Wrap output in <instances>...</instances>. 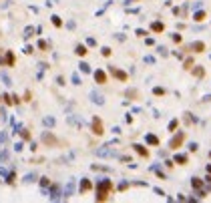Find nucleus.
Returning <instances> with one entry per match:
<instances>
[{
	"instance_id": "1",
	"label": "nucleus",
	"mask_w": 211,
	"mask_h": 203,
	"mask_svg": "<svg viewBox=\"0 0 211 203\" xmlns=\"http://www.w3.org/2000/svg\"><path fill=\"white\" fill-rule=\"evenodd\" d=\"M183 133H179V135L177 137H175V139H173V141H171V149H177V147H179V145H181V143H183Z\"/></svg>"
},
{
	"instance_id": "2",
	"label": "nucleus",
	"mask_w": 211,
	"mask_h": 203,
	"mask_svg": "<svg viewBox=\"0 0 211 203\" xmlns=\"http://www.w3.org/2000/svg\"><path fill=\"white\" fill-rule=\"evenodd\" d=\"M95 79H97V82H105L107 81V76H105L103 70H97V73H95Z\"/></svg>"
},
{
	"instance_id": "3",
	"label": "nucleus",
	"mask_w": 211,
	"mask_h": 203,
	"mask_svg": "<svg viewBox=\"0 0 211 203\" xmlns=\"http://www.w3.org/2000/svg\"><path fill=\"white\" fill-rule=\"evenodd\" d=\"M92 129H95V133L99 135V133H103V125L99 123V119H95V123H92Z\"/></svg>"
},
{
	"instance_id": "4",
	"label": "nucleus",
	"mask_w": 211,
	"mask_h": 203,
	"mask_svg": "<svg viewBox=\"0 0 211 203\" xmlns=\"http://www.w3.org/2000/svg\"><path fill=\"white\" fill-rule=\"evenodd\" d=\"M191 48L195 50V52H201V50L205 48V44H203V42H193V44H191Z\"/></svg>"
},
{
	"instance_id": "5",
	"label": "nucleus",
	"mask_w": 211,
	"mask_h": 203,
	"mask_svg": "<svg viewBox=\"0 0 211 203\" xmlns=\"http://www.w3.org/2000/svg\"><path fill=\"white\" fill-rule=\"evenodd\" d=\"M113 75H115V76H119L121 81H125V79H127L125 73H123V70H117V68H113Z\"/></svg>"
},
{
	"instance_id": "6",
	"label": "nucleus",
	"mask_w": 211,
	"mask_h": 203,
	"mask_svg": "<svg viewBox=\"0 0 211 203\" xmlns=\"http://www.w3.org/2000/svg\"><path fill=\"white\" fill-rule=\"evenodd\" d=\"M135 149H137V153L139 155H143V157H147V151L143 149V147H141V145H135Z\"/></svg>"
},
{
	"instance_id": "7",
	"label": "nucleus",
	"mask_w": 211,
	"mask_h": 203,
	"mask_svg": "<svg viewBox=\"0 0 211 203\" xmlns=\"http://www.w3.org/2000/svg\"><path fill=\"white\" fill-rule=\"evenodd\" d=\"M153 30H155V32H161V30H163V24H161V22H155V24H153Z\"/></svg>"
},
{
	"instance_id": "8",
	"label": "nucleus",
	"mask_w": 211,
	"mask_h": 203,
	"mask_svg": "<svg viewBox=\"0 0 211 203\" xmlns=\"http://www.w3.org/2000/svg\"><path fill=\"white\" fill-rule=\"evenodd\" d=\"M147 141H149V143H151V145H157V137H155V135H149V137H147Z\"/></svg>"
},
{
	"instance_id": "9",
	"label": "nucleus",
	"mask_w": 211,
	"mask_h": 203,
	"mask_svg": "<svg viewBox=\"0 0 211 203\" xmlns=\"http://www.w3.org/2000/svg\"><path fill=\"white\" fill-rule=\"evenodd\" d=\"M175 161H177V163H181V165H183V163L187 161V157H185V155H177V157H175Z\"/></svg>"
},
{
	"instance_id": "10",
	"label": "nucleus",
	"mask_w": 211,
	"mask_h": 203,
	"mask_svg": "<svg viewBox=\"0 0 211 203\" xmlns=\"http://www.w3.org/2000/svg\"><path fill=\"white\" fill-rule=\"evenodd\" d=\"M80 189H83V191L91 189V183H89V181H83V183H80Z\"/></svg>"
},
{
	"instance_id": "11",
	"label": "nucleus",
	"mask_w": 211,
	"mask_h": 203,
	"mask_svg": "<svg viewBox=\"0 0 211 203\" xmlns=\"http://www.w3.org/2000/svg\"><path fill=\"white\" fill-rule=\"evenodd\" d=\"M85 52H86V48L83 46V44H80V46H77V54H80V56H83Z\"/></svg>"
},
{
	"instance_id": "12",
	"label": "nucleus",
	"mask_w": 211,
	"mask_h": 203,
	"mask_svg": "<svg viewBox=\"0 0 211 203\" xmlns=\"http://www.w3.org/2000/svg\"><path fill=\"white\" fill-rule=\"evenodd\" d=\"M203 18H205L203 12H197V14H195V20H203Z\"/></svg>"
},
{
	"instance_id": "13",
	"label": "nucleus",
	"mask_w": 211,
	"mask_h": 203,
	"mask_svg": "<svg viewBox=\"0 0 211 203\" xmlns=\"http://www.w3.org/2000/svg\"><path fill=\"white\" fill-rule=\"evenodd\" d=\"M6 62H8V64H12V62H14V56H12V54H6Z\"/></svg>"
},
{
	"instance_id": "14",
	"label": "nucleus",
	"mask_w": 211,
	"mask_h": 203,
	"mask_svg": "<svg viewBox=\"0 0 211 203\" xmlns=\"http://www.w3.org/2000/svg\"><path fill=\"white\" fill-rule=\"evenodd\" d=\"M155 95H165V91H163L161 87H157V88H155Z\"/></svg>"
},
{
	"instance_id": "15",
	"label": "nucleus",
	"mask_w": 211,
	"mask_h": 203,
	"mask_svg": "<svg viewBox=\"0 0 211 203\" xmlns=\"http://www.w3.org/2000/svg\"><path fill=\"white\" fill-rule=\"evenodd\" d=\"M53 22L56 24V26H60V18H59V16H53Z\"/></svg>"
},
{
	"instance_id": "16",
	"label": "nucleus",
	"mask_w": 211,
	"mask_h": 203,
	"mask_svg": "<svg viewBox=\"0 0 211 203\" xmlns=\"http://www.w3.org/2000/svg\"><path fill=\"white\" fill-rule=\"evenodd\" d=\"M193 187H201V181L199 179H193Z\"/></svg>"
}]
</instances>
